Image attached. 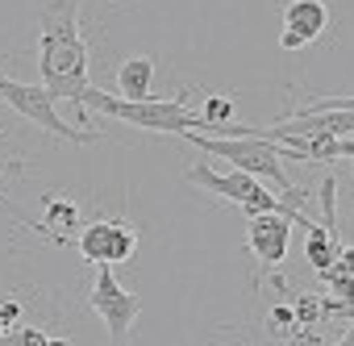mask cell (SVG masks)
I'll list each match as a JSON object with an SVG mask.
<instances>
[{
  "label": "cell",
  "instance_id": "9c48e42d",
  "mask_svg": "<svg viewBox=\"0 0 354 346\" xmlns=\"http://www.w3.org/2000/svg\"><path fill=\"white\" fill-rule=\"evenodd\" d=\"M325 30H329V0H288V5H283L279 46L283 51H304Z\"/></svg>",
  "mask_w": 354,
  "mask_h": 346
},
{
  "label": "cell",
  "instance_id": "5bb4252c",
  "mask_svg": "<svg viewBox=\"0 0 354 346\" xmlns=\"http://www.w3.org/2000/svg\"><path fill=\"white\" fill-rule=\"evenodd\" d=\"M21 313H26L21 300H0V334L17 329V325H21Z\"/></svg>",
  "mask_w": 354,
  "mask_h": 346
},
{
  "label": "cell",
  "instance_id": "7c38bea8",
  "mask_svg": "<svg viewBox=\"0 0 354 346\" xmlns=\"http://www.w3.org/2000/svg\"><path fill=\"white\" fill-rule=\"evenodd\" d=\"M304 234H308V238H304V255H308L313 271H317V275H321V271H329V267H333V259H337V251H342V238H337L333 230H325L321 221H313Z\"/></svg>",
  "mask_w": 354,
  "mask_h": 346
},
{
  "label": "cell",
  "instance_id": "2e32d148",
  "mask_svg": "<svg viewBox=\"0 0 354 346\" xmlns=\"http://www.w3.org/2000/svg\"><path fill=\"white\" fill-rule=\"evenodd\" d=\"M213 346H242V342H213Z\"/></svg>",
  "mask_w": 354,
  "mask_h": 346
},
{
  "label": "cell",
  "instance_id": "ba28073f",
  "mask_svg": "<svg viewBox=\"0 0 354 346\" xmlns=\"http://www.w3.org/2000/svg\"><path fill=\"white\" fill-rule=\"evenodd\" d=\"M292 246V221L283 213H250L246 217V251L263 267V275H275V267L288 259Z\"/></svg>",
  "mask_w": 354,
  "mask_h": 346
},
{
  "label": "cell",
  "instance_id": "30bf717a",
  "mask_svg": "<svg viewBox=\"0 0 354 346\" xmlns=\"http://www.w3.org/2000/svg\"><path fill=\"white\" fill-rule=\"evenodd\" d=\"M42 213L46 221H38L34 230H42L50 242H71L80 234V205L71 197H42Z\"/></svg>",
  "mask_w": 354,
  "mask_h": 346
},
{
  "label": "cell",
  "instance_id": "8992f818",
  "mask_svg": "<svg viewBox=\"0 0 354 346\" xmlns=\"http://www.w3.org/2000/svg\"><path fill=\"white\" fill-rule=\"evenodd\" d=\"M88 309L104 321L113 346H129V334H133V325L142 317V300L117 280L113 267H96V280L88 288Z\"/></svg>",
  "mask_w": 354,
  "mask_h": 346
},
{
  "label": "cell",
  "instance_id": "6da1fadb",
  "mask_svg": "<svg viewBox=\"0 0 354 346\" xmlns=\"http://www.w3.org/2000/svg\"><path fill=\"white\" fill-rule=\"evenodd\" d=\"M80 5L84 0H46L38 13V71H42V88L55 100H71L80 104L88 84V42L80 34Z\"/></svg>",
  "mask_w": 354,
  "mask_h": 346
},
{
  "label": "cell",
  "instance_id": "9a60e30c",
  "mask_svg": "<svg viewBox=\"0 0 354 346\" xmlns=\"http://www.w3.org/2000/svg\"><path fill=\"white\" fill-rule=\"evenodd\" d=\"M333 346H354V325H350V329H346V334H342V338H337Z\"/></svg>",
  "mask_w": 354,
  "mask_h": 346
},
{
  "label": "cell",
  "instance_id": "52a82bcc",
  "mask_svg": "<svg viewBox=\"0 0 354 346\" xmlns=\"http://www.w3.org/2000/svg\"><path fill=\"white\" fill-rule=\"evenodd\" d=\"M75 242H80L84 263L121 267V263H129L133 251H138V226L125 221V217H100V221H92V226H80Z\"/></svg>",
  "mask_w": 354,
  "mask_h": 346
},
{
  "label": "cell",
  "instance_id": "8fae6325",
  "mask_svg": "<svg viewBox=\"0 0 354 346\" xmlns=\"http://www.w3.org/2000/svg\"><path fill=\"white\" fill-rule=\"evenodd\" d=\"M150 84H154V59H150V55H129V59H121V67H117L121 100H146V96H150Z\"/></svg>",
  "mask_w": 354,
  "mask_h": 346
},
{
  "label": "cell",
  "instance_id": "5b68a950",
  "mask_svg": "<svg viewBox=\"0 0 354 346\" xmlns=\"http://www.w3.org/2000/svg\"><path fill=\"white\" fill-rule=\"evenodd\" d=\"M0 104L17 109L26 121H34L38 129L55 134L59 142H75V146L100 142V134H92V129H80V125H67V121H63V113H59V100H55V96L42 88V84H21V80H13V75H5V71H0Z\"/></svg>",
  "mask_w": 354,
  "mask_h": 346
},
{
  "label": "cell",
  "instance_id": "4fadbf2b",
  "mask_svg": "<svg viewBox=\"0 0 354 346\" xmlns=\"http://www.w3.org/2000/svg\"><path fill=\"white\" fill-rule=\"evenodd\" d=\"M321 109H350L354 113V96H313V100H304L288 113H321Z\"/></svg>",
  "mask_w": 354,
  "mask_h": 346
},
{
  "label": "cell",
  "instance_id": "277c9868",
  "mask_svg": "<svg viewBox=\"0 0 354 346\" xmlns=\"http://www.w3.org/2000/svg\"><path fill=\"white\" fill-rule=\"evenodd\" d=\"M184 180L196 184V188H205V192H213V197H221V201H230V205H238L246 217H250V213H283V217H288L292 226H300V230L313 226V217H308L304 209H292V205L279 201L263 180L246 176V171H238V167L217 171V167H209V163H188V167H184Z\"/></svg>",
  "mask_w": 354,
  "mask_h": 346
},
{
  "label": "cell",
  "instance_id": "3957f363",
  "mask_svg": "<svg viewBox=\"0 0 354 346\" xmlns=\"http://www.w3.org/2000/svg\"><path fill=\"white\" fill-rule=\"evenodd\" d=\"M80 109H96V113H104V117H117V121L133 125V129H158V134H213V138H221L217 125H213L201 109H192L188 100H154V96H146V100H121V96H113V92L88 88L84 100H80Z\"/></svg>",
  "mask_w": 354,
  "mask_h": 346
},
{
  "label": "cell",
  "instance_id": "7a4b0ae2",
  "mask_svg": "<svg viewBox=\"0 0 354 346\" xmlns=\"http://www.w3.org/2000/svg\"><path fill=\"white\" fill-rule=\"evenodd\" d=\"M192 146H201L205 154H213V158H225L230 167H238V171H246V176H254V180H263L279 201H288L292 209H300L304 201H308V192L300 188V184H292V176H288V167H283V158H300L292 146H279V142H271V138H259L254 129L246 134V138H209V134H184Z\"/></svg>",
  "mask_w": 354,
  "mask_h": 346
},
{
  "label": "cell",
  "instance_id": "e0dca14e",
  "mask_svg": "<svg viewBox=\"0 0 354 346\" xmlns=\"http://www.w3.org/2000/svg\"><path fill=\"white\" fill-rule=\"evenodd\" d=\"M350 163H354V154H350Z\"/></svg>",
  "mask_w": 354,
  "mask_h": 346
}]
</instances>
